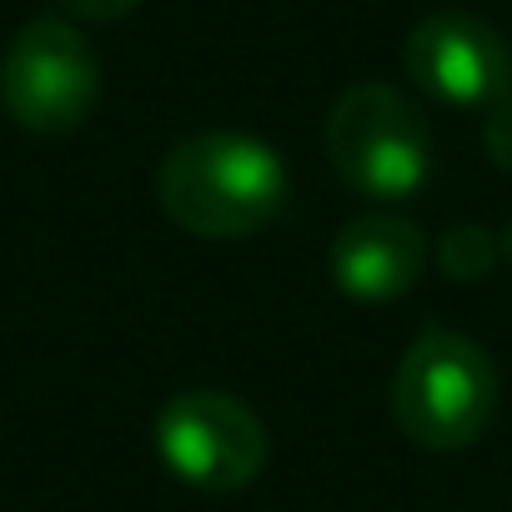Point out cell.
<instances>
[{"instance_id":"1","label":"cell","mask_w":512,"mask_h":512,"mask_svg":"<svg viewBox=\"0 0 512 512\" xmlns=\"http://www.w3.org/2000/svg\"><path fill=\"white\" fill-rule=\"evenodd\" d=\"M166 216L206 241L256 236L287 201L282 156L246 131H201L166 151L156 171Z\"/></svg>"},{"instance_id":"2","label":"cell","mask_w":512,"mask_h":512,"mask_svg":"<svg viewBox=\"0 0 512 512\" xmlns=\"http://www.w3.org/2000/svg\"><path fill=\"white\" fill-rule=\"evenodd\" d=\"M492 412H497L492 357L452 327H422L407 342L392 377L397 427L427 452H462L487 432Z\"/></svg>"},{"instance_id":"3","label":"cell","mask_w":512,"mask_h":512,"mask_svg":"<svg viewBox=\"0 0 512 512\" xmlns=\"http://www.w3.org/2000/svg\"><path fill=\"white\" fill-rule=\"evenodd\" d=\"M327 156L357 196L407 201L432 176V131L402 91L387 81H357L327 111Z\"/></svg>"},{"instance_id":"4","label":"cell","mask_w":512,"mask_h":512,"mask_svg":"<svg viewBox=\"0 0 512 512\" xmlns=\"http://www.w3.org/2000/svg\"><path fill=\"white\" fill-rule=\"evenodd\" d=\"M101 96V61L91 41L61 21L36 16L16 31V41L0 56V106L16 126L36 136H66L76 131Z\"/></svg>"},{"instance_id":"5","label":"cell","mask_w":512,"mask_h":512,"mask_svg":"<svg viewBox=\"0 0 512 512\" xmlns=\"http://www.w3.org/2000/svg\"><path fill=\"white\" fill-rule=\"evenodd\" d=\"M151 442L161 462L196 492H241L267 467V427L231 392H176L161 402Z\"/></svg>"},{"instance_id":"6","label":"cell","mask_w":512,"mask_h":512,"mask_svg":"<svg viewBox=\"0 0 512 512\" xmlns=\"http://www.w3.org/2000/svg\"><path fill=\"white\" fill-rule=\"evenodd\" d=\"M407 76L452 111H492L512 96L507 41L472 11H432L407 36Z\"/></svg>"},{"instance_id":"7","label":"cell","mask_w":512,"mask_h":512,"mask_svg":"<svg viewBox=\"0 0 512 512\" xmlns=\"http://www.w3.org/2000/svg\"><path fill=\"white\" fill-rule=\"evenodd\" d=\"M427 267V236L392 211L352 216L332 241V282L352 302H397Z\"/></svg>"},{"instance_id":"8","label":"cell","mask_w":512,"mask_h":512,"mask_svg":"<svg viewBox=\"0 0 512 512\" xmlns=\"http://www.w3.org/2000/svg\"><path fill=\"white\" fill-rule=\"evenodd\" d=\"M502 256V241L487 231V226H452L442 241H437V267L452 277V282H482Z\"/></svg>"},{"instance_id":"9","label":"cell","mask_w":512,"mask_h":512,"mask_svg":"<svg viewBox=\"0 0 512 512\" xmlns=\"http://www.w3.org/2000/svg\"><path fill=\"white\" fill-rule=\"evenodd\" d=\"M482 146H487L492 166L512 176V96L497 101V106L482 116Z\"/></svg>"},{"instance_id":"10","label":"cell","mask_w":512,"mask_h":512,"mask_svg":"<svg viewBox=\"0 0 512 512\" xmlns=\"http://www.w3.org/2000/svg\"><path fill=\"white\" fill-rule=\"evenodd\" d=\"M56 6H61L71 21H96V26H106V21L131 16L141 0H56Z\"/></svg>"},{"instance_id":"11","label":"cell","mask_w":512,"mask_h":512,"mask_svg":"<svg viewBox=\"0 0 512 512\" xmlns=\"http://www.w3.org/2000/svg\"><path fill=\"white\" fill-rule=\"evenodd\" d=\"M502 256L512 262V221H507V236H502Z\"/></svg>"}]
</instances>
